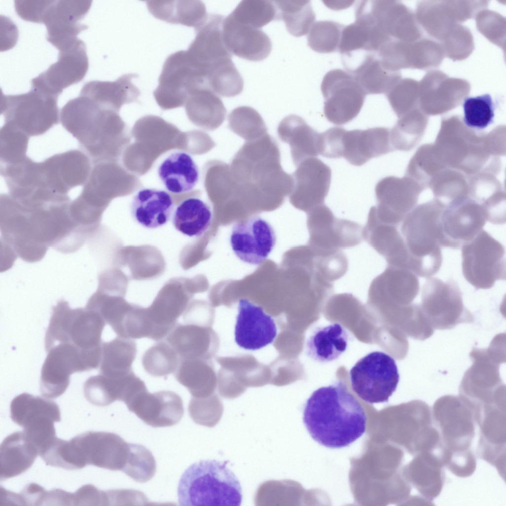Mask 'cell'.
Instances as JSON below:
<instances>
[{
	"label": "cell",
	"instance_id": "obj_29",
	"mask_svg": "<svg viewBox=\"0 0 506 506\" xmlns=\"http://www.w3.org/2000/svg\"><path fill=\"white\" fill-rule=\"evenodd\" d=\"M39 453L24 432L7 436L0 447V480L13 477L28 469Z\"/></svg>",
	"mask_w": 506,
	"mask_h": 506
},
{
	"label": "cell",
	"instance_id": "obj_41",
	"mask_svg": "<svg viewBox=\"0 0 506 506\" xmlns=\"http://www.w3.org/2000/svg\"><path fill=\"white\" fill-rule=\"evenodd\" d=\"M228 16L237 22L257 29L278 19L276 5L269 0H243Z\"/></svg>",
	"mask_w": 506,
	"mask_h": 506
},
{
	"label": "cell",
	"instance_id": "obj_49",
	"mask_svg": "<svg viewBox=\"0 0 506 506\" xmlns=\"http://www.w3.org/2000/svg\"><path fill=\"white\" fill-rule=\"evenodd\" d=\"M108 505L106 492L92 485H85L73 493L72 506Z\"/></svg>",
	"mask_w": 506,
	"mask_h": 506
},
{
	"label": "cell",
	"instance_id": "obj_22",
	"mask_svg": "<svg viewBox=\"0 0 506 506\" xmlns=\"http://www.w3.org/2000/svg\"><path fill=\"white\" fill-rule=\"evenodd\" d=\"M223 19L221 15L209 14L206 22L196 30V37L187 50L193 61L206 75L214 65L231 57L223 41Z\"/></svg>",
	"mask_w": 506,
	"mask_h": 506
},
{
	"label": "cell",
	"instance_id": "obj_46",
	"mask_svg": "<svg viewBox=\"0 0 506 506\" xmlns=\"http://www.w3.org/2000/svg\"><path fill=\"white\" fill-rule=\"evenodd\" d=\"M40 456L49 465L70 470L84 468L76 449L71 440L66 441L57 437Z\"/></svg>",
	"mask_w": 506,
	"mask_h": 506
},
{
	"label": "cell",
	"instance_id": "obj_38",
	"mask_svg": "<svg viewBox=\"0 0 506 506\" xmlns=\"http://www.w3.org/2000/svg\"><path fill=\"white\" fill-rule=\"evenodd\" d=\"M205 333L196 325L177 323L166 337V340L180 359H197L203 354Z\"/></svg>",
	"mask_w": 506,
	"mask_h": 506
},
{
	"label": "cell",
	"instance_id": "obj_23",
	"mask_svg": "<svg viewBox=\"0 0 506 506\" xmlns=\"http://www.w3.org/2000/svg\"><path fill=\"white\" fill-rule=\"evenodd\" d=\"M390 151L388 129L377 127L366 130L354 129L343 132L341 157L350 164L360 166L372 158Z\"/></svg>",
	"mask_w": 506,
	"mask_h": 506
},
{
	"label": "cell",
	"instance_id": "obj_39",
	"mask_svg": "<svg viewBox=\"0 0 506 506\" xmlns=\"http://www.w3.org/2000/svg\"><path fill=\"white\" fill-rule=\"evenodd\" d=\"M208 87L218 96L230 97L242 92L244 81L231 57L212 67L207 75Z\"/></svg>",
	"mask_w": 506,
	"mask_h": 506
},
{
	"label": "cell",
	"instance_id": "obj_20",
	"mask_svg": "<svg viewBox=\"0 0 506 506\" xmlns=\"http://www.w3.org/2000/svg\"><path fill=\"white\" fill-rule=\"evenodd\" d=\"M330 168L321 160L309 158L302 161L294 173V197L300 208L311 210L324 204L331 184Z\"/></svg>",
	"mask_w": 506,
	"mask_h": 506
},
{
	"label": "cell",
	"instance_id": "obj_37",
	"mask_svg": "<svg viewBox=\"0 0 506 506\" xmlns=\"http://www.w3.org/2000/svg\"><path fill=\"white\" fill-rule=\"evenodd\" d=\"M278 19L283 20L288 31L294 36L308 33L315 23V14L310 0L274 1Z\"/></svg>",
	"mask_w": 506,
	"mask_h": 506
},
{
	"label": "cell",
	"instance_id": "obj_26",
	"mask_svg": "<svg viewBox=\"0 0 506 506\" xmlns=\"http://www.w3.org/2000/svg\"><path fill=\"white\" fill-rule=\"evenodd\" d=\"M174 208L171 195L165 190L144 188L133 196L130 205L132 217L139 224L150 229L165 225Z\"/></svg>",
	"mask_w": 506,
	"mask_h": 506
},
{
	"label": "cell",
	"instance_id": "obj_32",
	"mask_svg": "<svg viewBox=\"0 0 506 506\" xmlns=\"http://www.w3.org/2000/svg\"><path fill=\"white\" fill-rule=\"evenodd\" d=\"M211 219L209 206L199 198L190 197L176 207L172 215V224L175 229L183 235L198 237L208 229Z\"/></svg>",
	"mask_w": 506,
	"mask_h": 506
},
{
	"label": "cell",
	"instance_id": "obj_21",
	"mask_svg": "<svg viewBox=\"0 0 506 506\" xmlns=\"http://www.w3.org/2000/svg\"><path fill=\"white\" fill-rule=\"evenodd\" d=\"M223 38L227 49L240 58L259 61L267 58L272 50L270 38L261 29L224 18Z\"/></svg>",
	"mask_w": 506,
	"mask_h": 506
},
{
	"label": "cell",
	"instance_id": "obj_5",
	"mask_svg": "<svg viewBox=\"0 0 506 506\" xmlns=\"http://www.w3.org/2000/svg\"><path fill=\"white\" fill-rule=\"evenodd\" d=\"M106 324L97 312L86 307L72 309L67 301L60 300L52 308L45 337L46 351L57 344H66L101 356V335Z\"/></svg>",
	"mask_w": 506,
	"mask_h": 506
},
{
	"label": "cell",
	"instance_id": "obj_52",
	"mask_svg": "<svg viewBox=\"0 0 506 506\" xmlns=\"http://www.w3.org/2000/svg\"><path fill=\"white\" fill-rule=\"evenodd\" d=\"M73 493L61 489H54L46 492L42 505L72 506Z\"/></svg>",
	"mask_w": 506,
	"mask_h": 506
},
{
	"label": "cell",
	"instance_id": "obj_12",
	"mask_svg": "<svg viewBox=\"0 0 506 506\" xmlns=\"http://www.w3.org/2000/svg\"><path fill=\"white\" fill-rule=\"evenodd\" d=\"M58 49L57 61L32 81V88L57 97L63 89L82 81L88 68L82 40L77 38Z\"/></svg>",
	"mask_w": 506,
	"mask_h": 506
},
{
	"label": "cell",
	"instance_id": "obj_8",
	"mask_svg": "<svg viewBox=\"0 0 506 506\" xmlns=\"http://www.w3.org/2000/svg\"><path fill=\"white\" fill-rule=\"evenodd\" d=\"M351 387L364 401L383 403L395 391L399 374L394 359L381 351H374L359 359L349 372Z\"/></svg>",
	"mask_w": 506,
	"mask_h": 506
},
{
	"label": "cell",
	"instance_id": "obj_15",
	"mask_svg": "<svg viewBox=\"0 0 506 506\" xmlns=\"http://www.w3.org/2000/svg\"><path fill=\"white\" fill-rule=\"evenodd\" d=\"M275 243L276 236L271 225L257 215L237 222L230 235L234 253L242 261L252 265L263 262Z\"/></svg>",
	"mask_w": 506,
	"mask_h": 506
},
{
	"label": "cell",
	"instance_id": "obj_44",
	"mask_svg": "<svg viewBox=\"0 0 506 506\" xmlns=\"http://www.w3.org/2000/svg\"><path fill=\"white\" fill-rule=\"evenodd\" d=\"M156 470L152 453L142 445L130 443L129 457L122 471L133 480L143 483L152 479Z\"/></svg>",
	"mask_w": 506,
	"mask_h": 506
},
{
	"label": "cell",
	"instance_id": "obj_18",
	"mask_svg": "<svg viewBox=\"0 0 506 506\" xmlns=\"http://www.w3.org/2000/svg\"><path fill=\"white\" fill-rule=\"evenodd\" d=\"M46 351L41 371L40 390L43 397L52 399L65 391L71 375L86 371V368L79 353L70 346L57 345Z\"/></svg>",
	"mask_w": 506,
	"mask_h": 506
},
{
	"label": "cell",
	"instance_id": "obj_10",
	"mask_svg": "<svg viewBox=\"0 0 506 506\" xmlns=\"http://www.w3.org/2000/svg\"><path fill=\"white\" fill-rule=\"evenodd\" d=\"M206 76L187 51L170 54L166 60L154 95L161 105H178L195 89L207 86Z\"/></svg>",
	"mask_w": 506,
	"mask_h": 506
},
{
	"label": "cell",
	"instance_id": "obj_13",
	"mask_svg": "<svg viewBox=\"0 0 506 506\" xmlns=\"http://www.w3.org/2000/svg\"><path fill=\"white\" fill-rule=\"evenodd\" d=\"M107 110L89 98L80 95L69 100L60 114V120L64 127L78 140L92 161H96L99 157V123Z\"/></svg>",
	"mask_w": 506,
	"mask_h": 506
},
{
	"label": "cell",
	"instance_id": "obj_43",
	"mask_svg": "<svg viewBox=\"0 0 506 506\" xmlns=\"http://www.w3.org/2000/svg\"><path fill=\"white\" fill-rule=\"evenodd\" d=\"M344 26L331 20L315 22L308 33L309 46L319 53H331L338 50Z\"/></svg>",
	"mask_w": 506,
	"mask_h": 506
},
{
	"label": "cell",
	"instance_id": "obj_40",
	"mask_svg": "<svg viewBox=\"0 0 506 506\" xmlns=\"http://www.w3.org/2000/svg\"><path fill=\"white\" fill-rule=\"evenodd\" d=\"M180 358L171 345L165 341H158L148 348L142 357V365L149 375L157 377H166L174 373Z\"/></svg>",
	"mask_w": 506,
	"mask_h": 506
},
{
	"label": "cell",
	"instance_id": "obj_6",
	"mask_svg": "<svg viewBox=\"0 0 506 506\" xmlns=\"http://www.w3.org/2000/svg\"><path fill=\"white\" fill-rule=\"evenodd\" d=\"M461 248L463 276L472 286L488 289L497 281L506 279L505 248L485 230Z\"/></svg>",
	"mask_w": 506,
	"mask_h": 506
},
{
	"label": "cell",
	"instance_id": "obj_9",
	"mask_svg": "<svg viewBox=\"0 0 506 506\" xmlns=\"http://www.w3.org/2000/svg\"><path fill=\"white\" fill-rule=\"evenodd\" d=\"M308 223L311 249L316 254L353 247L364 239L363 228L359 223L337 218L324 204L311 210Z\"/></svg>",
	"mask_w": 506,
	"mask_h": 506
},
{
	"label": "cell",
	"instance_id": "obj_35",
	"mask_svg": "<svg viewBox=\"0 0 506 506\" xmlns=\"http://www.w3.org/2000/svg\"><path fill=\"white\" fill-rule=\"evenodd\" d=\"M12 420L18 425H26L45 418L55 422L60 421V412L54 402L29 393H22L15 397L10 406Z\"/></svg>",
	"mask_w": 506,
	"mask_h": 506
},
{
	"label": "cell",
	"instance_id": "obj_30",
	"mask_svg": "<svg viewBox=\"0 0 506 506\" xmlns=\"http://www.w3.org/2000/svg\"><path fill=\"white\" fill-rule=\"evenodd\" d=\"M150 12L156 18L172 23L194 27L196 31L207 20L205 4L199 0L147 1Z\"/></svg>",
	"mask_w": 506,
	"mask_h": 506
},
{
	"label": "cell",
	"instance_id": "obj_28",
	"mask_svg": "<svg viewBox=\"0 0 506 506\" xmlns=\"http://www.w3.org/2000/svg\"><path fill=\"white\" fill-rule=\"evenodd\" d=\"M137 76L130 73L123 75L113 82L90 81L84 85L80 95L103 108H117L124 103L137 99L140 91L131 82Z\"/></svg>",
	"mask_w": 506,
	"mask_h": 506
},
{
	"label": "cell",
	"instance_id": "obj_47",
	"mask_svg": "<svg viewBox=\"0 0 506 506\" xmlns=\"http://www.w3.org/2000/svg\"><path fill=\"white\" fill-rule=\"evenodd\" d=\"M371 27L355 21L354 23L344 26L338 51L345 55L360 50L373 54L371 49Z\"/></svg>",
	"mask_w": 506,
	"mask_h": 506
},
{
	"label": "cell",
	"instance_id": "obj_19",
	"mask_svg": "<svg viewBox=\"0 0 506 506\" xmlns=\"http://www.w3.org/2000/svg\"><path fill=\"white\" fill-rule=\"evenodd\" d=\"M126 405L145 423L155 427L174 425L181 420L184 414L181 398L171 391L150 393L147 389L139 393Z\"/></svg>",
	"mask_w": 506,
	"mask_h": 506
},
{
	"label": "cell",
	"instance_id": "obj_42",
	"mask_svg": "<svg viewBox=\"0 0 506 506\" xmlns=\"http://www.w3.org/2000/svg\"><path fill=\"white\" fill-rule=\"evenodd\" d=\"M29 136L10 123H5L0 129L1 165H14L23 161Z\"/></svg>",
	"mask_w": 506,
	"mask_h": 506
},
{
	"label": "cell",
	"instance_id": "obj_36",
	"mask_svg": "<svg viewBox=\"0 0 506 506\" xmlns=\"http://www.w3.org/2000/svg\"><path fill=\"white\" fill-rule=\"evenodd\" d=\"M286 120L289 123L287 141L291 146L295 164L319 155V134L299 116L291 115Z\"/></svg>",
	"mask_w": 506,
	"mask_h": 506
},
{
	"label": "cell",
	"instance_id": "obj_2",
	"mask_svg": "<svg viewBox=\"0 0 506 506\" xmlns=\"http://www.w3.org/2000/svg\"><path fill=\"white\" fill-rule=\"evenodd\" d=\"M69 202L28 206L16 200L5 216L6 234L20 252L40 261L49 247L61 252L73 231Z\"/></svg>",
	"mask_w": 506,
	"mask_h": 506
},
{
	"label": "cell",
	"instance_id": "obj_34",
	"mask_svg": "<svg viewBox=\"0 0 506 506\" xmlns=\"http://www.w3.org/2000/svg\"><path fill=\"white\" fill-rule=\"evenodd\" d=\"M351 73L366 94L386 93L394 85L397 76L386 69L376 54L368 53Z\"/></svg>",
	"mask_w": 506,
	"mask_h": 506
},
{
	"label": "cell",
	"instance_id": "obj_48",
	"mask_svg": "<svg viewBox=\"0 0 506 506\" xmlns=\"http://www.w3.org/2000/svg\"><path fill=\"white\" fill-rule=\"evenodd\" d=\"M314 253L316 270L327 281L333 283L346 273L348 259L340 250L326 254Z\"/></svg>",
	"mask_w": 506,
	"mask_h": 506
},
{
	"label": "cell",
	"instance_id": "obj_50",
	"mask_svg": "<svg viewBox=\"0 0 506 506\" xmlns=\"http://www.w3.org/2000/svg\"><path fill=\"white\" fill-rule=\"evenodd\" d=\"M17 14L23 19L42 23L44 11L50 0H15Z\"/></svg>",
	"mask_w": 506,
	"mask_h": 506
},
{
	"label": "cell",
	"instance_id": "obj_17",
	"mask_svg": "<svg viewBox=\"0 0 506 506\" xmlns=\"http://www.w3.org/2000/svg\"><path fill=\"white\" fill-rule=\"evenodd\" d=\"M277 335L273 318L263 308L246 299L239 301L235 340L240 347L256 350L272 343Z\"/></svg>",
	"mask_w": 506,
	"mask_h": 506
},
{
	"label": "cell",
	"instance_id": "obj_51",
	"mask_svg": "<svg viewBox=\"0 0 506 506\" xmlns=\"http://www.w3.org/2000/svg\"><path fill=\"white\" fill-rule=\"evenodd\" d=\"M47 491L34 483L26 485L20 494L23 506H42Z\"/></svg>",
	"mask_w": 506,
	"mask_h": 506
},
{
	"label": "cell",
	"instance_id": "obj_16",
	"mask_svg": "<svg viewBox=\"0 0 506 506\" xmlns=\"http://www.w3.org/2000/svg\"><path fill=\"white\" fill-rule=\"evenodd\" d=\"M90 0H51L43 15L47 29V40L57 49L77 38L87 29L79 21L87 13Z\"/></svg>",
	"mask_w": 506,
	"mask_h": 506
},
{
	"label": "cell",
	"instance_id": "obj_33",
	"mask_svg": "<svg viewBox=\"0 0 506 506\" xmlns=\"http://www.w3.org/2000/svg\"><path fill=\"white\" fill-rule=\"evenodd\" d=\"M136 353V344L131 339L118 337L103 342L100 374L117 378L133 371L132 365Z\"/></svg>",
	"mask_w": 506,
	"mask_h": 506
},
{
	"label": "cell",
	"instance_id": "obj_31",
	"mask_svg": "<svg viewBox=\"0 0 506 506\" xmlns=\"http://www.w3.org/2000/svg\"><path fill=\"white\" fill-rule=\"evenodd\" d=\"M347 343L346 331L339 324L334 323L314 331L307 341V353L315 361L330 362L346 350Z\"/></svg>",
	"mask_w": 506,
	"mask_h": 506
},
{
	"label": "cell",
	"instance_id": "obj_14",
	"mask_svg": "<svg viewBox=\"0 0 506 506\" xmlns=\"http://www.w3.org/2000/svg\"><path fill=\"white\" fill-rule=\"evenodd\" d=\"M71 440L85 465L122 471L127 463L130 443L115 433L87 431Z\"/></svg>",
	"mask_w": 506,
	"mask_h": 506
},
{
	"label": "cell",
	"instance_id": "obj_11",
	"mask_svg": "<svg viewBox=\"0 0 506 506\" xmlns=\"http://www.w3.org/2000/svg\"><path fill=\"white\" fill-rule=\"evenodd\" d=\"M321 90L325 100V117L338 126L350 122L358 115L367 95L351 73L340 69L325 74Z\"/></svg>",
	"mask_w": 506,
	"mask_h": 506
},
{
	"label": "cell",
	"instance_id": "obj_4",
	"mask_svg": "<svg viewBox=\"0 0 506 506\" xmlns=\"http://www.w3.org/2000/svg\"><path fill=\"white\" fill-rule=\"evenodd\" d=\"M441 214L438 209L421 208L402 221L401 231L409 254L408 270L417 276L428 278L440 268Z\"/></svg>",
	"mask_w": 506,
	"mask_h": 506
},
{
	"label": "cell",
	"instance_id": "obj_25",
	"mask_svg": "<svg viewBox=\"0 0 506 506\" xmlns=\"http://www.w3.org/2000/svg\"><path fill=\"white\" fill-rule=\"evenodd\" d=\"M363 238L386 261L388 265L403 267L408 260V251L397 226L383 223L369 211L363 229Z\"/></svg>",
	"mask_w": 506,
	"mask_h": 506
},
{
	"label": "cell",
	"instance_id": "obj_24",
	"mask_svg": "<svg viewBox=\"0 0 506 506\" xmlns=\"http://www.w3.org/2000/svg\"><path fill=\"white\" fill-rule=\"evenodd\" d=\"M487 221L484 212L473 207L452 209L442 213V247L458 249L473 239Z\"/></svg>",
	"mask_w": 506,
	"mask_h": 506
},
{
	"label": "cell",
	"instance_id": "obj_1",
	"mask_svg": "<svg viewBox=\"0 0 506 506\" xmlns=\"http://www.w3.org/2000/svg\"><path fill=\"white\" fill-rule=\"evenodd\" d=\"M303 423L311 437L330 448L348 446L365 432L367 418L342 381L315 390L306 401Z\"/></svg>",
	"mask_w": 506,
	"mask_h": 506
},
{
	"label": "cell",
	"instance_id": "obj_27",
	"mask_svg": "<svg viewBox=\"0 0 506 506\" xmlns=\"http://www.w3.org/2000/svg\"><path fill=\"white\" fill-rule=\"evenodd\" d=\"M159 179L171 193L182 194L192 190L199 180V170L193 157L184 151L170 153L158 168Z\"/></svg>",
	"mask_w": 506,
	"mask_h": 506
},
{
	"label": "cell",
	"instance_id": "obj_3",
	"mask_svg": "<svg viewBox=\"0 0 506 506\" xmlns=\"http://www.w3.org/2000/svg\"><path fill=\"white\" fill-rule=\"evenodd\" d=\"M181 506H239L243 495L240 482L225 463L201 460L190 465L181 475L177 488Z\"/></svg>",
	"mask_w": 506,
	"mask_h": 506
},
{
	"label": "cell",
	"instance_id": "obj_45",
	"mask_svg": "<svg viewBox=\"0 0 506 506\" xmlns=\"http://www.w3.org/2000/svg\"><path fill=\"white\" fill-rule=\"evenodd\" d=\"M463 108L464 121L469 127L484 129L493 122L494 105L489 94L466 98Z\"/></svg>",
	"mask_w": 506,
	"mask_h": 506
},
{
	"label": "cell",
	"instance_id": "obj_7",
	"mask_svg": "<svg viewBox=\"0 0 506 506\" xmlns=\"http://www.w3.org/2000/svg\"><path fill=\"white\" fill-rule=\"evenodd\" d=\"M58 97L32 88L27 93L4 95L1 113L29 137L45 133L60 119Z\"/></svg>",
	"mask_w": 506,
	"mask_h": 506
},
{
	"label": "cell",
	"instance_id": "obj_53",
	"mask_svg": "<svg viewBox=\"0 0 506 506\" xmlns=\"http://www.w3.org/2000/svg\"><path fill=\"white\" fill-rule=\"evenodd\" d=\"M23 506L19 494L14 493L4 489H0V506Z\"/></svg>",
	"mask_w": 506,
	"mask_h": 506
}]
</instances>
